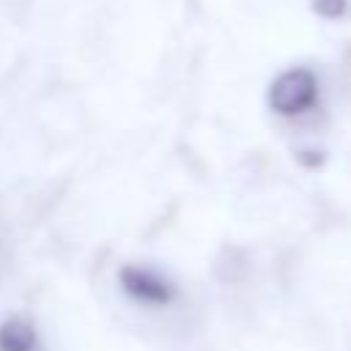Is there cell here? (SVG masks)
<instances>
[{
	"instance_id": "2",
	"label": "cell",
	"mask_w": 351,
	"mask_h": 351,
	"mask_svg": "<svg viewBox=\"0 0 351 351\" xmlns=\"http://www.w3.org/2000/svg\"><path fill=\"white\" fill-rule=\"evenodd\" d=\"M121 288L129 299L140 302V304H154V307H165L176 299V285L173 280H167L162 271L148 269V266H123L121 274Z\"/></svg>"
},
{
	"instance_id": "1",
	"label": "cell",
	"mask_w": 351,
	"mask_h": 351,
	"mask_svg": "<svg viewBox=\"0 0 351 351\" xmlns=\"http://www.w3.org/2000/svg\"><path fill=\"white\" fill-rule=\"evenodd\" d=\"M318 101V77L310 69H288L269 88V107L277 115L293 118Z\"/></svg>"
},
{
	"instance_id": "3",
	"label": "cell",
	"mask_w": 351,
	"mask_h": 351,
	"mask_svg": "<svg viewBox=\"0 0 351 351\" xmlns=\"http://www.w3.org/2000/svg\"><path fill=\"white\" fill-rule=\"evenodd\" d=\"M0 351H41L38 329L22 315H11L0 324Z\"/></svg>"
}]
</instances>
